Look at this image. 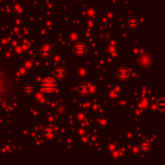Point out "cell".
Wrapping results in <instances>:
<instances>
[{
  "label": "cell",
  "instance_id": "1",
  "mask_svg": "<svg viewBox=\"0 0 165 165\" xmlns=\"http://www.w3.org/2000/svg\"><path fill=\"white\" fill-rule=\"evenodd\" d=\"M41 86H42L44 91L50 93L56 89L57 84H56V82H55V80H53L52 78H45L43 80L42 83H41Z\"/></svg>",
  "mask_w": 165,
  "mask_h": 165
},
{
  "label": "cell",
  "instance_id": "2",
  "mask_svg": "<svg viewBox=\"0 0 165 165\" xmlns=\"http://www.w3.org/2000/svg\"><path fill=\"white\" fill-rule=\"evenodd\" d=\"M73 50L78 56H82L86 53V45L83 43H77L73 45Z\"/></svg>",
  "mask_w": 165,
  "mask_h": 165
},
{
  "label": "cell",
  "instance_id": "3",
  "mask_svg": "<svg viewBox=\"0 0 165 165\" xmlns=\"http://www.w3.org/2000/svg\"><path fill=\"white\" fill-rule=\"evenodd\" d=\"M117 75H118V77L121 78V79H126V78L128 77V75H129L128 70L126 68H121L120 70L117 72Z\"/></svg>",
  "mask_w": 165,
  "mask_h": 165
},
{
  "label": "cell",
  "instance_id": "4",
  "mask_svg": "<svg viewBox=\"0 0 165 165\" xmlns=\"http://www.w3.org/2000/svg\"><path fill=\"white\" fill-rule=\"evenodd\" d=\"M78 90L81 94L86 95L90 92V86H89V84L86 83V82H82V83H80L78 86Z\"/></svg>",
  "mask_w": 165,
  "mask_h": 165
},
{
  "label": "cell",
  "instance_id": "5",
  "mask_svg": "<svg viewBox=\"0 0 165 165\" xmlns=\"http://www.w3.org/2000/svg\"><path fill=\"white\" fill-rule=\"evenodd\" d=\"M66 73H67V71L62 67L57 68L56 70L54 71V74H55V77H56L57 78H63L66 75Z\"/></svg>",
  "mask_w": 165,
  "mask_h": 165
},
{
  "label": "cell",
  "instance_id": "6",
  "mask_svg": "<svg viewBox=\"0 0 165 165\" xmlns=\"http://www.w3.org/2000/svg\"><path fill=\"white\" fill-rule=\"evenodd\" d=\"M44 134L45 137H47V138H51V137H53L55 134V130L52 128H46L44 130Z\"/></svg>",
  "mask_w": 165,
  "mask_h": 165
},
{
  "label": "cell",
  "instance_id": "7",
  "mask_svg": "<svg viewBox=\"0 0 165 165\" xmlns=\"http://www.w3.org/2000/svg\"><path fill=\"white\" fill-rule=\"evenodd\" d=\"M40 54L42 55L44 58H47L50 55V50L49 49H42L40 51Z\"/></svg>",
  "mask_w": 165,
  "mask_h": 165
},
{
  "label": "cell",
  "instance_id": "8",
  "mask_svg": "<svg viewBox=\"0 0 165 165\" xmlns=\"http://www.w3.org/2000/svg\"><path fill=\"white\" fill-rule=\"evenodd\" d=\"M157 107H159V109L160 110V111H163L164 110V107H163V99H160L159 101H157V104H156Z\"/></svg>",
  "mask_w": 165,
  "mask_h": 165
},
{
  "label": "cell",
  "instance_id": "9",
  "mask_svg": "<svg viewBox=\"0 0 165 165\" xmlns=\"http://www.w3.org/2000/svg\"><path fill=\"white\" fill-rule=\"evenodd\" d=\"M24 90H25L26 93H32V91H33V87H32L31 84H26L25 87H24Z\"/></svg>",
  "mask_w": 165,
  "mask_h": 165
},
{
  "label": "cell",
  "instance_id": "10",
  "mask_svg": "<svg viewBox=\"0 0 165 165\" xmlns=\"http://www.w3.org/2000/svg\"><path fill=\"white\" fill-rule=\"evenodd\" d=\"M128 25L130 26V27H135L136 26V22H134L133 19H132V20H129V22H128Z\"/></svg>",
  "mask_w": 165,
  "mask_h": 165
}]
</instances>
